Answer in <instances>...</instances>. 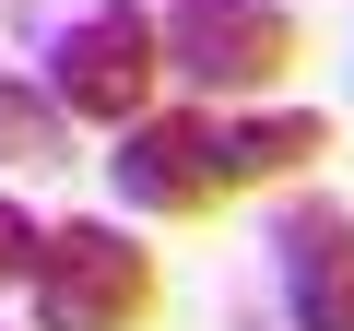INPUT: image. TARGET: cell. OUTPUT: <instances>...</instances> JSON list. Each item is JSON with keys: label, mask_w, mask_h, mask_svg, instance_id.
<instances>
[{"label": "cell", "mask_w": 354, "mask_h": 331, "mask_svg": "<svg viewBox=\"0 0 354 331\" xmlns=\"http://www.w3.org/2000/svg\"><path fill=\"white\" fill-rule=\"evenodd\" d=\"M24 284H36V331H153V307H165L153 249L130 225H106V213L48 225V249H36Z\"/></svg>", "instance_id": "1"}, {"label": "cell", "mask_w": 354, "mask_h": 331, "mask_svg": "<svg viewBox=\"0 0 354 331\" xmlns=\"http://www.w3.org/2000/svg\"><path fill=\"white\" fill-rule=\"evenodd\" d=\"M153 48L165 71L189 83V95H272L295 60H307V24L283 12V0H165L153 12Z\"/></svg>", "instance_id": "2"}, {"label": "cell", "mask_w": 354, "mask_h": 331, "mask_svg": "<svg viewBox=\"0 0 354 331\" xmlns=\"http://www.w3.org/2000/svg\"><path fill=\"white\" fill-rule=\"evenodd\" d=\"M153 83H165V48H153V12H142V0H95V12H71V24L48 36V95H59L83 130L142 118Z\"/></svg>", "instance_id": "3"}, {"label": "cell", "mask_w": 354, "mask_h": 331, "mask_svg": "<svg viewBox=\"0 0 354 331\" xmlns=\"http://www.w3.org/2000/svg\"><path fill=\"white\" fill-rule=\"evenodd\" d=\"M272 272H283L295 331H354V213L330 190H295L272 213Z\"/></svg>", "instance_id": "4"}, {"label": "cell", "mask_w": 354, "mask_h": 331, "mask_svg": "<svg viewBox=\"0 0 354 331\" xmlns=\"http://www.w3.org/2000/svg\"><path fill=\"white\" fill-rule=\"evenodd\" d=\"M106 178H118V202H130V213H153V225H189V213H213V202H225L189 107H142V118H118Z\"/></svg>", "instance_id": "5"}, {"label": "cell", "mask_w": 354, "mask_h": 331, "mask_svg": "<svg viewBox=\"0 0 354 331\" xmlns=\"http://www.w3.org/2000/svg\"><path fill=\"white\" fill-rule=\"evenodd\" d=\"M201 154H213V190H283L330 154V118L319 107H225V118H201Z\"/></svg>", "instance_id": "6"}, {"label": "cell", "mask_w": 354, "mask_h": 331, "mask_svg": "<svg viewBox=\"0 0 354 331\" xmlns=\"http://www.w3.org/2000/svg\"><path fill=\"white\" fill-rule=\"evenodd\" d=\"M0 166H71V107L24 71H0Z\"/></svg>", "instance_id": "7"}, {"label": "cell", "mask_w": 354, "mask_h": 331, "mask_svg": "<svg viewBox=\"0 0 354 331\" xmlns=\"http://www.w3.org/2000/svg\"><path fill=\"white\" fill-rule=\"evenodd\" d=\"M36 249H48V225H36L24 202H0V284H24V272H36Z\"/></svg>", "instance_id": "8"}, {"label": "cell", "mask_w": 354, "mask_h": 331, "mask_svg": "<svg viewBox=\"0 0 354 331\" xmlns=\"http://www.w3.org/2000/svg\"><path fill=\"white\" fill-rule=\"evenodd\" d=\"M236 331H260V319H236Z\"/></svg>", "instance_id": "9"}]
</instances>
